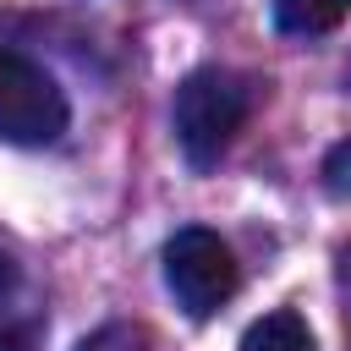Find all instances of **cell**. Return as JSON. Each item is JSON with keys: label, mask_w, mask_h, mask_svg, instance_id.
Here are the masks:
<instances>
[{"label": "cell", "mask_w": 351, "mask_h": 351, "mask_svg": "<svg viewBox=\"0 0 351 351\" xmlns=\"http://www.w3.org/2000/svg\"><path fill=\"white\" fill-rule=\"evenodd\" d=\"M0 351H33V329H22V324H0Z\"/></svg>", "instance_id": "ba28073f"}, {"label": "cell", "mask_w": 351, "mask_h": 351, "mask_svg": "<svg viewBox=\"0 0 351 351\" xmlns=\"http://www.w3.org/2000/svg\"><path fill=\"white\" fill-rule=\"evenodd\" d=\"M11 280H16V263L0 252V291H11Z\"/></svg>", "instance_id": "9c48e42d"}, {"label": "cell", "mask_w": 351, "mask_h": 351, "mask_svg": "<svg viewBox=\"0 0 351 351\" xmlns=\"http://www.w3.org/2000/svg\"><path fill=\"white\" fill-rule=\"evenodd\" d=\"M252 115V82L225 66H197L176 88V143L192 170L219 165V154L236 143V132Z\"/></svg>", "instance_id": "6da1fadb"}, {"label": "cell", "mask_w": 351, "mask_h": 351, "mask_svg": "<svg viewBox=\"0 0 351 351\" xmlns=\"http://www.w3.org/2000/svg\"><path fill=\"white\" fill-rule=\"evenodd\" d=\"M66 132V93L60 82L27 60L22 49H0V143L44 148Z\"/></svg>", "instance_id": "7a4b0ae2"}, {"label": "cell", "mask_w": 351, "mask_h": 351, "mask_svg": "<svg viewBox=\"0 0 351 351\" xmlns=\"http://www.w3.org/2000/svg\"><path fill=\"white\" fill-rule=\"evenodd\" d=\"M324 186H329L335 197H351V137L329 148V159H324Z\"/></svg>", "instance_id": "52a82bcc"}, {"label": "cell", "mask_w": 351, "mask_h": 351, "mask_svg": "<svg viewBox=\"0 0 351 351\" xmlns=\"http://www.w3.org/2000/svg\"><path fill=\"white\" fill-rule=\"evenodd\" d=\"M77 351H143V329L132 324H104L88 340H77Z\"/></svg>", "instance_id": "8992f818"}, {"label": "cell", "mask_w": 351, "mask_h": 351, "mask_svg": "<svg viewBox=\"0 0 351 351\" xmlns=\"http://www.w3.org/2000/svg\"><path fill=\"white\" fill-rule=\"evenodd\" d=\"M165 285H170V296H176L192 318H208V313H219V307L236 296L241 269H236V252H230L214 230L186 225V230H176V236L165 241Z\"/></svg>", "instance_id": "3957f363"}, {"label": "cell", "mask_w": 351, "mask_h": 351, "mask_svg": "<svg viewBox=\"0 0 351 351\" xmlns=\"http://www.w3.org/2000/svg\"><path fill=\"white\" fill-rule=\"evenodd\" d=\"M285 33H329L351 16V0H274Z\"/></svg>", "instance_id": "5b68a950"}, {"label": "cell", "mask_w": 351, "mask_h": 351, "mask_svg": "<svg viewBox=\"0 0 351 351\" xmlns=\"http://www.w3.org/2000/svg\"><path fill=\"white\" fill-rule=\"evenodd\" d=\"M241 351H318V340L296 307H274L241 335Z\"/></svg>", "instance_id": "277c9868"}]
</instances>
